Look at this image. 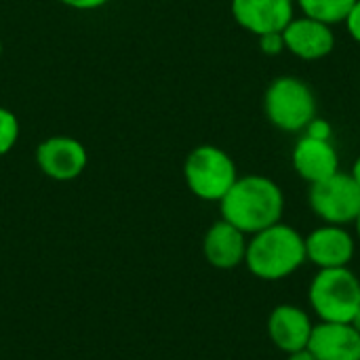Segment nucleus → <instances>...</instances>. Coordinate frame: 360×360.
<instances>
[{
  "label": "nucleus",
  "mask_w": 360,
  "mask_h": 360,
  "mask_svg": "<svg viewBox=\"0 0 360 360\" xmlns=\"http://www.w3.org/2000/svg\"><path fill=\"white\" fill-rule=\"evenodd\" d=\"M219 211L221 219L251 236L283 219L285 194L281 186L266 175H245L238 177L219 200Z\"/></svg>",
  "instance_id": "obj_1"
},
{
  "label": "nucleus",
  "mask_w": 360,
  "mask_h": 360,
  "mask_svg": "<svg viewBox=\"0 0 360 360\" xmlns=\"http://www.w3.org/2000/svg\"><path fill=\"white\" fill-rule=\"evenodd\" d=\"M306 240L289 224H274L251 234L245 253V266L259 281H283L306 264Z\"/></svg>",
  "instance_id": "obj_2"
},
{
  "label": "nucleus",
  "mask_w": 360,
  "mask_h": 360,
  "mask_svg": "<svg viewBox=\"0 0 360 360\" xmlns=\"http://www.w3.org/2000/svg\"><path fill=\"white\" fill-rule=\"evenodd\" d=\"M264 112L278 131L302 133L316 118V97L306 80L297 76H278L266 89Z\"/></svg>",
  "instance_id": "obj_3"
},
{
  "label": "nucleus",
  "mask_w": 360,
  "mask_h": 360,
  "mask_svg": "<svg viewBox=\"0 0 360 360\" xmlns=\"http://www.w3.org/2000/svg\"><path fill=\"white\" fill-rule=\"evenodd\" d=\"M312 312L323 323H350L360 306V278L346 268L319 270L308 289Z\"/></svg>",
  "instance_id": "obj_4"
},
{
  "label": "nucleus",
  "mask_w": 360,
  "mask_h": 360,
  "mask_svg": "<svg viewBox=\"0 0 360 360\" xmlns=\"http://www.w3.org/2000/svg\"><path fill=\"white\" fill-rule=\"evenodd\" d=\"M184 179L190 192L207 202H219L238 179L232 156L211 143L196 146L184 162Z\"/></svg>",
  "instance_id": "obj_5"
},
{
  "label": "nucleus",
  "mask_w": 360,
  "mask_h": 360,
  "mask_svg": "<svg viewBox=\"0 0 360 360\" xmlns=\"http://www.w3.org/2000/svg\"><path fill=\"white\" fill-rule=\"evenodd\" d=\"M310 209L323 224L348 226L360 213V186L352 173L338 171L335 175L312 184L308 192Z\"/></svg>",
  "instance_id": "obj_6"
},
{
  "label": "nucleus",
  "mask_w": 360,
  "mask_h": 360,
  "mask_svg": "<svg viewBox=\"0 0 360 360\" xmlns=\"http://www.w3.org/2000/svg\"><path fill=\"white\" fill-rule=\"evenodd\" d=\"M36 165L49 179L72 181L84 173L89 165V152L76 137L51 135L38 143Z\"/></svg>",
  "instance_id": "obj_7"
},
{
  "label": "nucleus",
  "mask_w": 360,
  "mask_h": 360,
  "mask_svg": "<svg viewBox=\"0 0 360 360\" xmlns=\"http://www.w3.org/2000/svg\"><path fill=\"white\" fill-rule=\"evenodd\" d=\"M281 34H283L285 51H289L293 57L304 61L325 59L335 49L333 25L306 15L293 17Z\"/></svg>",
  "instance_id": "obj_8"
},
{
  "label": "nucleus",
  "mask_w": 360,
  "mask_h": 360,
  "mask_svg": "<svg viewBox=\"0 0 360 360\" xmlns=\"http://www.w3.org/2000/svg\"><path fill=\"white\" fill-rule=\"evenodd\" d=\"M230 11L234 21L255 34H281L295 17V0H232Z\"/></svg>",
  "instance_id": "obj_9"
},
{
  "label": "nucleus",
  "mask_w": 360,
  "mask_h": 360,
  "mask_svg": "<svg viewBox=\"0 0 360 360\" xmlns=\"http://www.w3.org/2000/svg\"><path fill=\"white\" fill-rule=\"evenodd\" d=\"M306 240V259L312 262L319 270L325 268H346L350 266L356 253V240L346 230V226L323 224L312 230Z\"/></svg>",
  "instance_id": "obj_10"
},
{
  "label": "nucleus",
  "mask_w": 360,
  "mask_h": 360,
  "mask_svg": "<svg viewBox=\"0 0 360 360\" xmlns=\"http://www.w3.org/2000/svg\"><path fill=\"white\" fill-rule=\"evenodd\" d=\"M291 162L295 173L310 186L340 171V154L335 146L327 137H316L310 133L300 137L293 146Z\"/></svg>",
  "instance_id": "obj_11"
},
{
  "label": "nucleus",
  "mask_w": 360,
  "mask_h": 360,
  "mask_svg": "<svg viewBox=\"0 0 360 360\" xmlns=\"http://www.w3.org/2000/svg\"><path fill=\"white\" fill-rule=\"evenodd\" d=\"M314 323L312 316L291 304L276 306L268 316V335L270 342L285 354L308 348Z\"/></svg>",
  "instance_id": "obj_12"
},
{
  "label": "nucleus",
  "mask_w": 360,
  "mask_h": 360,
  "mask_svg": "<svg viewBox=\"0 0 360 360\" xmlns=\"http://www.w3.org/2000/svg\"><path fill=\"white\" fill-rule=\"evenodd\" d=\"M247 234L228 224L226 219H217L205 232L202 238V255L209 266L217 270H234L245 264L247 253Z\"/></svg>",
  "instance_id": "obj_13"
},
{
  "label": "nucleus",
  "mask_w": 360,
  "mask_h": 360,
  "mask_svg": "<svg viewBox=\"0 0 360 360\" xmlns=\"http://www.w3.org/2000/svg\"><path fill=\"white\" fill-rule=\"evenodd\" d=\"M316 360H360V333L352 323H316L308 342Z\"/></svg>",
  "instance_id": "obj_14"
},
{
  "label": "nucleus",
  "mask_w": 360,
  "mask_h": 360,
  "mask_svg": "<svg viewBox=\"0 0 360 360\" xmlns=\"http://www.w3.org/2000/svg\"><path fill=\"white\" fill-rule=\"evenodd\" d=\"M354 2L356 0H295L302 15L319 19L329 25L344 23Z\"/></svg>",
  "instance_id": "obj_15"
},
{
  "label": "nucleus",
  "mask_w": 360,
  "mask_h": 360,
  "mask_svg": "<svg viewBox=\"0 0 360 360\" xmlns=\"http://www.w3.org/2000/svg\"><path fill=\"white\" fill-rule=\"evenodd\" d=\"M19 139V120L17 116L0 105V156L8 154Z\"/></svg>",
  "instance_id": "obj_16"
},
{
  "label": "nucleus",
  "mask_w": 360,
  "mask_h": 360,
  "mask_svg": "<svg viewBox=\"0 0 360 360\" xmlns=\"http://www.w3.org/2000/svg\"><path fill=\"white\" fill-rule=\"evenodd\" d=\"M259 49L266 55H278L285 51V42H283V34H264L259 36Z\"/></svg>",
  "instance_id": "obj_17"
},
{
  "label": "nucleus",
  "mask_w": 360,
  "mask_h": 360,
  "mask_svg": "<svg viewBox=\"0 0 360 360\" xmlns=\"http://www.w3.org/2000/svg\"><path fill=\"white\" fill-rule=\"evenodd\" d=\"M344 23H346V30L352 36V40H356L360 44V0L354 2V6L350 8V13H348Z\"/></svg>",
  "instance_id": "obj_18"
},
{
  "label": "nucleus",
  "mask_w": 360,
  "mask_h": 360,
  "mask_svg": "<svg viewBox=\"0 0 360 360\" xmlns=\"http://www.w3.org/2000/svg\"><path fill=\"white\" fill-rule=\"evenodd\" d=\"M59 2L70 6V8H76V11H93V8L108 4L110 0H59Z\"/></svg>",
  "instance_id": "obj_19"
},
{
  "label": "nucleus",
  "mask_w": 360,
  "mask_h": 360,
  "mask_svg": "<svg viewBox=\"0 0 360 360\" xmlns=\"http://www.w3.org/2000/svg\"><path fill=\"white\" fill-rule=\"evenodd\" d=\"M287 360H316V356L308 348H304V350H297V352L287 354Z\"/></svg>",
  "instance_id": "obj_20"
},
{
  "label": "nucleus",
  "mask_w": 360,
  "mask_h": 360,
  "mask_svg": "<svg viewBox=\"0 0 360 360\" xmlns=\"http://www.w3.org/2000/svg\"><path fill=\"white\" fill-rule=\"evenodd\" d=\"M352 177L359 181V186H360V154H359V158L354 160V165H352Z\"/></svg>",
  "instance_id": "obj_21"
},
{
  "label": "nucleus",
  "mask_w": 360,
  "mask_h": 360,
  "mask_svg": "<svg viewBox=\"0 0 360 360\" xmlns=\"http://www.w3.org/2000/svg\"><path fill=\"white\" fill-rule=\"evenodd\" d=\"M350 323H352V327H354V329L360 333V306H359V310H356V314L352 316V321H350Z\"/></svg>",
  "instance_id": "obj_22"
},
{
  "label": "nucleus",
  "mask_w": 360,
  "mask_h": 360,
  "mask_svg": "<svg viewBox=\"0 0 360 360\" xmlns=\"http://www.w3.org/2000/svg\"><path fill=\"white\" fill-rule=\"evenodd\" d=\"M354 230H356V236H359L360 240V213L356 215V219H354Z\"/></svg>",
  "instance_id": "obj_23"
},
{
  "label": "nucleus",
  "mask_w": 360,
  "mask_h": 360,
  "mask_svg": "<svg viewBox=\"0 0 360 360\" xmlns=\"http://www.w3.org/2000/svg\"><path fill=\"white\" fill-rule=\"evenodd\" d=\"M0 57H2V40H0Z\"/></svg>",
  "instance_id": "obj_24"
}]
</instances>
